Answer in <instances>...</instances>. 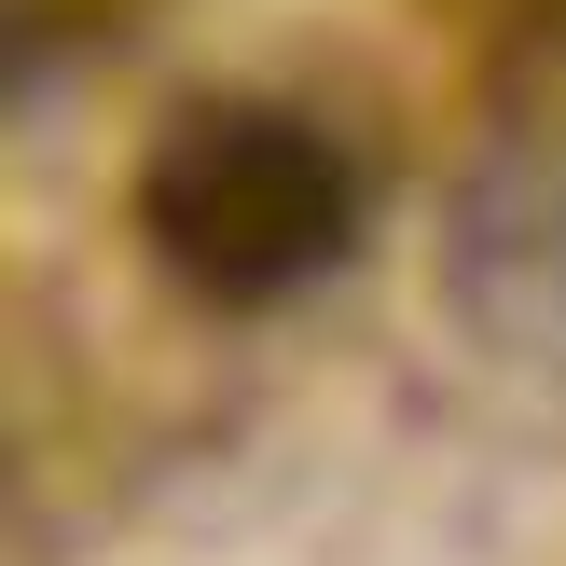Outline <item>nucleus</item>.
Instances as JSON below:
<instances>
[{
	"label": "nucleus",
	"instance_id": "f257e3e1",
	"mask_svg": "<svg viewBox=\"0 0 566 566\" xmlns=\"http://www.w3.org/2000/svg\"><path fill=\"white\" fill-rule=\"evenodd\" d=\"M153 221H166V263L221 304H276L291 276H318L346 249L359 193L291 111H193L180 138L153 153Z\"/></svg>",
	"mask_w": 566,
	"mask_h": 566
}]
</instances>
